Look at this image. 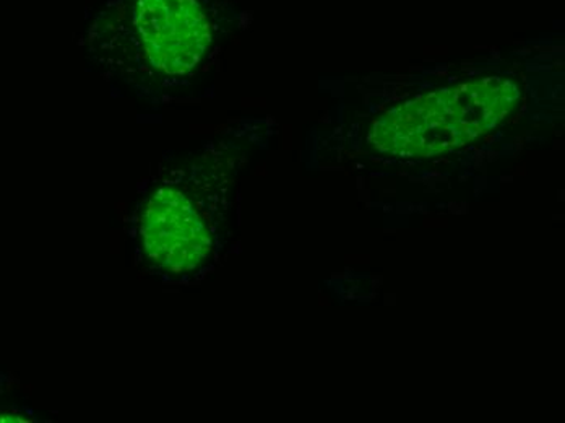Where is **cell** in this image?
<instances>
[{
	"label": "cell",
	"mask_w": 565,
	"mask_h": 423,
	"mask_svg": "<svg viewBox=\"0 0 565 423\" xmlns=\"http://www.w3.org/2000/svg\"><path fill=\"white\" fill-rule=\"evenodd\" d=\"M141 222L145 251L161 269H194L210 250L205 222L184 191L160 189L148 202Z\"/></svg>",
	"instance_id": "2"
},
{
	"label": "cell",
	"mask_w": 565,
	"mask_h": 423,
	"mask_svg": "<svg viewBox=\"0 0 565 423\" xmlns=\"http://www.w3.org/2000/svg\"><path fill=\"white\" fill-rule=\"evenodd\" d=\"M136 27L151 67L168 75L194 67L210 43L209 22L195 0H141Z\"/></svg>",
	"instance_id": "1"
}]
</instances>
